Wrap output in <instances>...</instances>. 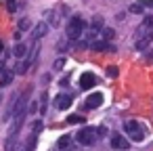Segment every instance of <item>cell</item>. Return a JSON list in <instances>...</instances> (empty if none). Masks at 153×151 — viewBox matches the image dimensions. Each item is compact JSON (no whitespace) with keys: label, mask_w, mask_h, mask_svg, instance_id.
Segmentation results:
<instances>
[{"label":"cell","mask_w":153,"mask_h":151,"mask_svg":"<svg viewBox=\"0 0 153 151\" xmlns=\"http://www.w3.org/2000/svg\"><path fill=\"white\" fill-rule=\"evenodd\" d=\"M46 32H48V23H46V21H40V23L34 28L32 36H34V40H38V38H44V36H46Z\"/></svg>","instance_id":"obj_10"},{"label":"cell","mask_w":153,"mask_h":151,"mask_svg":"<svg viewBox=\"0 0 153 151\" xmlns=\"http://www.w3.org/2000/svg\"><path fill=\"white\" fill-rule=\"evenodd\" d=\"M90 48H92V51H97V53H105V51H113V46H111L109 42H105V40H101V42H90Z\"/></svg>","instance_id":"obj_11"},{"label":"cell","mask_w":153,"mask_h":151,"mask_svg":"<svg viewBox=\"0 0 153 151\" xmlns=\"http://www.w3.org/2000/svg\"><path fill=\"white\" fill-rule=\"evenodd\" d=\"M2 48H4V44H2V42H0V53H2Z\"/></svg>","instance_id":"obj_25"},{"label":"cell","mask_w":153,"mask_h":151,"mask_svg":"<svg viewBox=\"0 0 153 151\" xmlns=\"http://www.w3.org/2000/svg\"><path fill=\"white\" fill-rule=\"evenodd\" d=\"M107 74H109L111 78H115V76H117V67H113V65H111V67L107 69Z\"/></svg>","instance_id":"obj_22"},{"label":"cell","mask_w":153,"mask_h":151,"mask_svg":"<svg viewBox=\"0 0 153 151\" xmlns=\"http://www.w3.org/2000/svg\"><path fill=\"white\" fill-rule=\"evenodd\" d=\"M13 82V71H7L2 78H0V86H9Z\"/></svg>","instance_id":"obj_15"},{"label":"cell","mask_w":153,"mask_h":151,"mask_svg":"<svg viewBox=\"0 0 153 151\" xmlns=\"http://www.w3.org/2000/svg\"><path fill=\"white\" fill-rule=\"evenodd\" d=\"M69 145H71V136H67V134H65V136H61V138H59V143H57V147H59V149H67Z\"/></svg>","instance_id":"obj_14"},{"label":"cell","mask_w":153,"mask_h":151,"mask_svg":"<svg viewBox=\"0 0 153 151\" xmlns=\"http://www.w3.org/2000/svg\"><path fill=\"white\" fill-rule=\"evenodd\" d=\"M46 105H48V92H42V101H40V113L46 111Z\"/></svg>","instance_id":"obj_16"},{"label":"cell","mask_w":153,"mask_h":151,"mask_svg":"<svg viewBox=\"0 0 153 151\" xmlns=\"http://www.w3.org/2000/svg\"><path fill=\"white\" fill-rule=\"evenodd\" d=\"M151 42H153V17L147 15L143 19V23L138 25V30H136V42H134V46H136V51H145Z\"/></svg>","instance_id":"obj_2"},{"label":"cell","mask_w":153,"mask_h":151,"mask_svg":"<svg viewBox=\"0 0 153 151\" xmlns=\"http://www.w3.org/2000/svg\"><path fill=\"white\" fill-rule=\"evenodd\" d=\"M130 13H136V15H140V13H143V7L136 2V4H132V7H130Z\"/></svg>","instance_id":"obj_19"},{"label":"cell","mask_w":153,"mask_h":151,"mask_svg":"<svg viewBox=\"0 0 153 151\" xmlns=\"http://www.w3.org/2000/svg\"><path fill=\"white\" fill-rule=\"evenodd\" d=\"M138 4H140L143 9H145V7H151V9H153V0H140Z\"/></svg>","instance_id":"obj_21"},{"label":"cell","mask_w":153,"mask_h":151,"mask_svg":"<svg viewBox=\"0 0 153 151\" xmlns=\"http://www.w3.org/2000/svg\"><path fill=\"white\" fill-rule=\"evenodd\" d=\"M25 105H27V92L21 97V101L17 103L15 111H13V124L7 132V138H4V151H15V145H17V136H19V128L23 124V118H25Z\"/></svg>","instance_id":"obj_1"},{"label":"cell","mask_w":153,"mask_h":151,"mask_svg":"<svg viewBox=\"0 0 153 151\" xmlns=\"http://www.w3.org/2000/svg\"><path fill=\"white\" fill-rule=\"evenodd\" d=\"M67 122H69V124H84V118H82V115H69Z\"/></svg>","instance_id":"obj_17"},{"label":"cell","mask_w":153,"mask_h":151,"mask_svg":"<svg viewBox=\"0 0 153 151\" xmlns=\"http://www.w3.org/2000/svg\"><path fill=\"white\" fill-rule=\"evenodd\" d=\"M101 103H103V94H101V92H92V94L86 99L84 107H86V109H97V107H101Z\"/></svg>","instance_id":"obj_8"},{"label":"cell","mask_w":153,"mask_h":151,"mask_svg":"<svg viewBox=\"0 0 153 151\" xmlns=\"http://www.w3.org/2000/svg\"><path fill=\"white\" fill-rule=\"evenodd\" d=\"M27 28H30V21H27V19H21V21H19V32H25Z\"/></svg>","instance_id":"obj_20"},{"label":"cell","mask_w":153,"mask_h":151,"mask_svg":"<svg viewBox=\"0 0 153 151\" xmlns=\"http://www.w3.org/2000/svg\"><path fill=\"white\" fill-rule=\"evenodd\" d=\"M71 103H74V97H71V94H65V92L57 94V99H55V105H57V109H61V111L69 109Z\"/></svg>","instance_id":"obj_7"},{"label":"cell","mask_w":153,"mask_h":151,"mask_svg":"<svg viewBox=\"0 0 153 151\" xmlns=\"http://www.w3.org/2000/svg\"><path fill=\"white\" fill-rule=\"evenodd\" d=\"M111 147H113V149H124V151H126V149L130 147V143H128L126 136H122V134H113V136H111Z\"/></svg>","instance_id":"obj_9"},{"label":"cell","mask_w":153,"mask_h":151,"mask_svg":"<svg viewBox=\"0 0 153 151\" xmlns=\"http://www.w3.org/2000/svg\"><path fill=\"white\" fill-rule=\"evenodd\" d=\"M126 134H128L130 141H134V143L145 141V128H143L136 120H128V122H126Z\"/></svg>","instance_id":"obj_4"},{"label":"cell","mask_w":153,"mask_h":151,"mask_svg":"<svg viewBox=\"0 0 153 151\" xmlns=\"http://www.w3.org/2000/svg\"><path fill=\"white\" fill-rule=\"evenodd\" d=\"M13 55H15L17 59L27 57V48H25V44H23V42H17V44H15V48H13Z\"/></svg>","instance_id":"obj_12"},{"label":"cell","mask_w":153,"mask_h":151,"mask_svg":"<svg viewBox=\"0 0 153 151\" xmlns=\"http://www.w3.org/2000/svg\"><path fill=\"white\" fill-rule=\"evenodd\" d=\"M97 138H99V132H97V128H92V126H84V128L76 134V141H78L80 145H94Z\"/></svg>","instance_id":"obj_5"},{"label":"cell","mask_w":153,"mask_h":151,"mask_svg":"<svg viewBox=\"0 0 153 151\" xmlns=\"http://www.w3.org/2000/svg\"><path fill=\"white\" fill-rule=\"evenodd\" d=\"M101 36H103V40H105V42H109V40H113L115 32H113L111 28H103V30H101Z\"/></svg>","instance_id":"obj_13"},{"label":"cell","mask_w":153,"mask_h":151,"mask_svg":"<svg viewBox=\"0 0 153 151\" xmlns=\"http://www.w3.org/2000/svg\"><path fill=\"white\" fill-rule=\"evenodd\" d=\"M4 67H7L4 63H0V74H2V69H4Z\"/></svg>","instance_id":"obj_24"},{"label":"cell","mask_w":153,"mask_h":151,"mask_svg":"<svg viewBox=\"0 0 153 151\" xmlns=\"http://www.w3.org/2000/svg\"><path fill=\"white\" fill-rule=\"evenodd\" d=\"M84 32H86V21L80 15H74L69 19V23H67V36H69V40H78Z\"/></svg>","instance_id":"obj_3"},{"label":"cell","mask_w":153,"mask_h":151,"mask_svg":"<svg viewBox=\"0 0 153 151\" xmlns=\"http://www.w3.org/2000/svg\"><path fill=\"white\" fill-rule=\"evenodd\" d=\"M97 86V76L90 74V71H84L80 76V88L82 90H88V88H94Z\"/></svg>","instance_id":"obj_6"},{"label":"cell","mask_w":153,"mask_h":151,"mask_svg":"<svg viewBox=\"0 0 153 151\" xmlns=\"http://www.w3.org/2000/svg\"><path fill=\"white\" fill-rule=\"evenodd\" d=\"M63 63H65V61H63V59H59V61L55 63V69H61V67H63Z\"/></svg>","instance_id":"obj_23"},{"label":"cell","mask_w":153,"mask_h":151,"mask_svg":"<svg viewBox=\"0 0 153 151\" xmlns=\"http://www.w3.org/2000/svg\"><path fill=\"white\" fill-rule=\"evenodd\" d=\"M7 7H9L11 13H15L17 11V0H7Z\"/></svg>","instance_id":"obj_18"}]
</instances>
